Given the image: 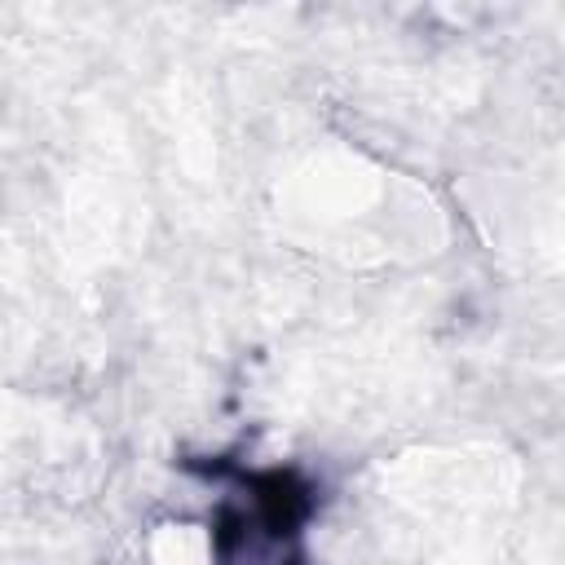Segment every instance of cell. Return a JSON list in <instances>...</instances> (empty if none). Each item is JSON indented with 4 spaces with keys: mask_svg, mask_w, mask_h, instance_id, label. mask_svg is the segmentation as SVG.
<instances>
[{
    "mask_svg": "<svg viewBox=\"0 0 565 565\" xmlns=\"http://www.w3.org/2000/svg\"><path fill=\"white\" fill-rule=\"evenodd\" d=\"M150 565H221L216 556V530L199 521H163L146 539Z\"/></svg>",
    "mask_w": 565,
    "mask_h": 565,
    "instance_id": "6da1fadb",
    "label": "cell"
}]
</instances>
